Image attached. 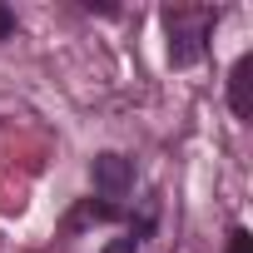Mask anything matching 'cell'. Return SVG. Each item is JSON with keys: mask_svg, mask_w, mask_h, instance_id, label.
<instances>
[{"mask_svg": "<svg viewBox=\"0 0 253 253\" xmlns=\"http://www.w3.org/2000/svg\"><path fill=\"white\" fill-rule=\"evenodd\" d=\"M228 109L238 119H253V50H243L228 70Z\"/></svg>", "mask_w": 253, "mask_h": 253, "instance_id": "obj_3", "label": "cell"}, {"mask_svg": "<svg viewBox=\"0 0 253 253\" xmlns=\"http://www.w3.org/2000/svg\"><path fill=\"white\" fill-rule=\"evenodd\" d=\"M218 25V10H184L169 5L164 10V30H169V65H194L209 50V35Z\"/></svg>", "mask_w": 253, "mask_h": 253, "instance_id": "obj_1", "label": "cell"}, {"mask_svg": "<svg viewBox=\"0 0 253 253\" xmlns=\"http://www.w3.org/2000/svg\"><path fill=\"white\" fill-rule=\"evenodd\" d=\"M223 253H253V233H248V228L238 223V228L228 233V248H223Z\"/></svg>", "mask_w": 253, "mask_h": 253, "instance_id": "obj_4", "label": "cell"}, {"mask_svg": "<svg viewBox=\"0 0 253 253\" xmlns=\"http://www.w3.org/2000/svg\"><path fill=\"white\" fill-rule=\"evenodd\" d=\"M89 179H94L99 199H124L129 184H134V164L124 159V154H99V159L89 164Z\"/></svg>", "mask_w": 253, "mask_h": 253, "instance_id": "obj_2", "label": "cell"}, {"mask_svg": "<svg viewBox=\"0 0 253 253\" xmlns=\"http://www.w3.org/2000/svg\"><path fill=\"white\" fill-rule=\"evenodd\" d=\"M10 35H15V10L0 5V40H10Z\"/></svg>", "mask_w": 253, "mask_h": 253, "instance_id": "obj_5", "label": "cell"}, {"mask_svg": "<svg viewBox=\"0 0 253 253\" xmlns=\"http://www.w3.org/2000/svg\"><path fill=\"white\" fill-rule=\"evenodd\" d=\"M104 253H139V238H124V243H114V248H104Z\"/></svg>", "mask_w": 253, "mask_h": 253, "instance_id": "obj_6", "label": "cell"}]
</instances>
